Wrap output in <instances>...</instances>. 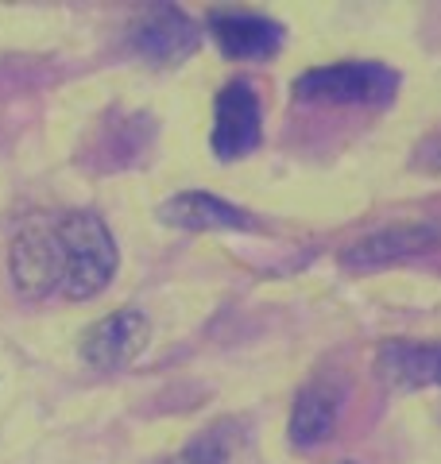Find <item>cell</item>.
Wrapping results in <instances>:
<instances>
[{"label":"cell","mask_w":441,"mask_h":464,"mask_svg":"<svg viewBox=\"0 0 441 464\" xmlns=\"http://www.w3.org/2000/svg\"><path fill=\"white\" fill-rule=\"evenodd\" d=\"M198 39H201L198 24L182 8L155 5L143 16H136V24L128 32V47L140 58H147L152 66H174L198 51Z\"/></svg>","instance_id":"277c9868"},{"label":"cell","mask_w":441,"mask_h":464,"mask_svg":"<svg viewBox=\"0 0 441 464\" xmlns=\"http://www.w3.org/2000/svg\"><path fill=\"white\" fill-rule=\"evenodd\" d=\"M58 248H63V290L70 298L101 295L116 275V244L97 213H66L54 221Z\"/></svg>","instance_id":"6da1fadb"},{"label":"cell","mask_w":441,"mask_h":464,"mask_svg":"<svg viewBox=\"0 0 441 464\" xmlns=\"http://www.w3.org/2000/svg\"><path fill=\"white\" fill-rule=\"evenodd\" d=\"M434 244H441L437 225H391V228L368 232L357 244H348L341 259L352 271H376V267H387V264H399V259L430 252Z\"/></svg>","instance_id":"52a82bcc"},{"label":"cell","mask_w":441,"mask_h":464,"mask_svg":"<svg viewBox=\"0 0 441 464\" xmlns=\"http://www.w3.org/2000/svg\"><path fill=\"white\" fill-rule=\"evenodd\" d=\"M399 93V74L379 63H333L306 70L294 82V97L310 105H387Z\"/></svg>","instance_id":"7a4b0ae2"},{"label":"cell","mask_w":441,"mask_h":464,"mask_svg":"<svg viewBox=\"0 0 441 464\" xmlns=\"http://www.w3.org/2000/svg\"><path fill=\"white\" fill-rule=\"evenodd\" d=\"M210 35L229 58H271L287 39L283 24L256 12H213Z\"/></svg>","instance_id":"9c48e42d"},{"label":"cell","mask_w":441,"mask_h":464,"mask_svg":"<svg viewBox=\"0 0 441 464\" xmlns=\"http://www.w3.org/2000/svg\"><path fill=\"white\" fill-rule=\"evenodd\" d=\"M337 414H341V391H333L326 383L302 387L290 411V441L299 449L326 441L337 426Z\"/></svg>","instance_id":"7c38bea8"},{"label":"cell","mask_w":441,"mask_h":464,"mask_svg":"<svg viewBox=\"0 0 441 464\" xmlns=\"http://www.w3.org/2000/svg\"><path fill=\"white\" fill-rule=\"evenodd\" d=\"M167 225L186 228V232H213V228H256V217L232 206V201L205 194V190H190V194H174L163 209H159Z\"/></svg>","instance_id":"30bf717a"},{"label":"cell","mask_w":441,"mask_h":464,"mask_svg":"<svg viewBox=\"0 0 441 464\" xmlns=\"http://www.w3.org/2000/svg\"><path fill=\"white\" fill-rule=\"evenodd\" d=\"M163 464H256L252 433L237 418H220Z\"/></svg>","instance_id":"8fae6325"},{"label":"cell","mask_w":441,"mask_h":464,"mask_svg":"<svg viewBox=\"0 0 441 464\" xmlns=\"http://www.w3.org/2000/svg\"><path fill=\"white\" fill-rule=\"evenodd\" d=\"M263 136V112H260V97L244 78L229 82L225 90L217 93L213 105V155L217 159H244L260 148Z\"/></svg>","instance_id":"3957f363"},{"label":"cell","mask_w":441,"mask_h":464,"mask_svg":"<svg viewBox=\"0 0 441 464\" xmlns=\"http://www.w3.org/2000/svg\"><path fill=\"white\" fill-rule=\"evenodd\" d=\"M376 375L395 391L441 387V341H387V344H379Z\"/></svg>","instance_id":"ba28073f"},{"label":"cell","mask_w":441,"mask_h":464,"mask_svg":"<svg viewBox=\"0 0 441 464\" xmlns=\"http://www.w3.org/2000/svg\"><path fill=\"white\" fill-rule=\"evenodd\" d=\"M8 271L27 298H43L51 290H63V248H58L54 225H27L12 240Z\"/></svg>","instance_id":"5b68a950"},{"label":"cell","mask_w":441,"mask_h":464,"mask_svg":"<svg viewBox=\"0 0 441 464\" xmlns=\"http://www.w3.org/2000/svg\"><path fill=\"white\" fill-rule=\"evenodd\" d=\"M152 325L140 310H116L82 337V356L90 360L97 372H121L143 353Z\"/></svg>","instance_id":"8992f818"}]
</instances>
